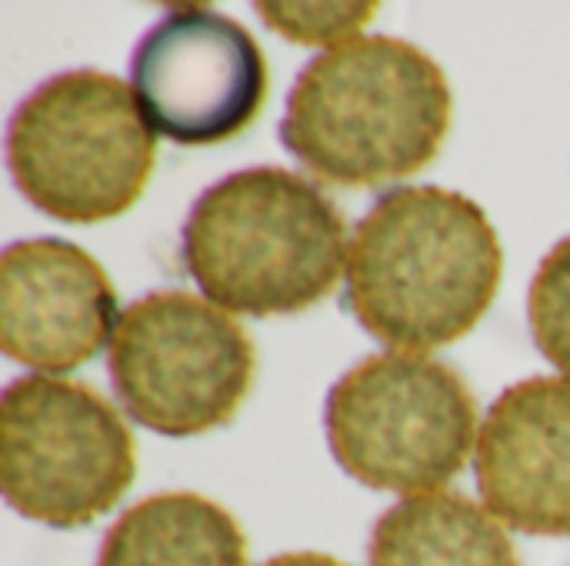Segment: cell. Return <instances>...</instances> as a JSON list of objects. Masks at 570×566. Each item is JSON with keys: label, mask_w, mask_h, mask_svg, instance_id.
<instances>
[{"label": "cell", "mask_w": 570, "mask_h": 566, "mask_svg": "<svg viewBox=\"0 0 570 566\" xmlns=\"http://www.w3.org/2000/svg\"><path fill=\"white\" fill-rule=\"evenodd\" d=\"M501 270L481 203L444 187H394L354 227L344 307L397 354L438 350L478 327Z\"/></svg>", "instance_id": "obj_1"}, {"label": "cell", "mask_w": 570, "mask_h": 566, "mask_svg": "<svg viewBox=\"0 0 570 566\" xmlns=\"http://www.w3.org/2000/svg\"><path fill=\"white\" fill-rule=\"evenodd\" d=\"M444 70L391 33L314 57L287 93L284 147L324 183L381 187L424 170L451 127Z\"/></svg>", "instance_id": "obj_2"}, {"label": "cell", "mask_w": 570, "mask_h": 566, "mask_svg": "<svg viewBox=\"0 0 570 566\" xmlns=\"http://www.w3.org/2000/svg\"><path fill=\"white\" fill-rule=\"evenodd\" d=\"M334 200L284 167H247L207 187L184 224L180 257L200 294L230 314L284 317L324 300L347 264Z\"/></svg>", "instance_id": "obj_3"}, {"label": "cell", "mask_w": 570, "mask_h": 566, "mask_svg": "<svg viewBox=\"0 0 570 566\" xmlns=\"http://www.w3.org/2000/svg\"><path fill=\"white\" fill-rule=\"evenodd\" d=\"M154 153L134 87L104 70L43 80L7 123V170L17 190L60 224L127 214L150 180Z\"/></svg>", "instance_id": "obj_4"}, {"label": "cell", "mask_w": 570, "mask_h": 566, "mask_svg": "<svg viewBox=\"0 0 570 566\" xmlns=\"http://www.w3.org/2000/svg\"><path fill=\"white\" fill-rule=\"evenodd\" d=\"M324 430L357 484L421 497L464 470L478 447V407L448 364L394 350L361 360L331 387Z\"/></svg>", "instance_id": "obj_5"}, {"label": "cell", "mask_w": 570, "mask_h": 566, "mask_svg": "<svg viewBox=\"0 0 570 566\" xmlns=\"http://www.w3.org/2000/svg\"><path fill=\"white\" fill-rule=\"evenodd\" d=\"M134 474V437L100 394L40 374L7 384L0 487L20 517L57 530L90 527L120 504Z\"/></svg>", "instance_id": "obj_6"}, {"label": "cell", "mask_w": 570, "mask_h": 566, "mask_svg": "<svg viewBox=\"0 0 570 566\" xmlns=\"http://www.w3.org/2000/svg\"><path fill=\"white\" fill-rule=\"evenodd\" d=\"M107 367L124 410L180 440L234 420L254 380V347L210 300L157 290L120 314Z\"/></svg>", "instance_id": "obj_7"}, {"label": "cell", "mask_w": 570, "mask_h": 566, "mask_svg": "<svg viewBox=\"0 0 570 566\" xmlns=\"http://www.w3.org/2000/svg\"><path fill=\"white\" fill-rule=\"evenodd\" d=\"M130 87L154 133L210 147L244 133L267 97V60L237 20L184 3L137 40Z\"/></svg>", "instance_id": "obj_8"}, {"label": "cell", "mask_w": 570, "mask_h": 566, "mask_svg": "<svg viewBox=\"0 0 570 566\" xmlns=\"http://www.w3.org/2000/svg\"><path fill=\"white\" fill-rule=\"evenodd\" d=\"M104 267L70 240H17L0 257V347L10 360L70 374L90 364L117 327Z\"/></svg>", "instance_id": "obj_9"}, {"label": "cell", "mask_w": 570, "mask_h": 566, "mask_svg": "<svg viewBox=\"0 0 570 566\" xmlns=\"http://www.w3.org/2000/svg\"><path fill=\"white\" fill-rule=\"evenodd\" d=\"M478 490L518 534L570 537V380L508 387L478 434Z\"/></svg>", "instance_id": "obj_10"}, {"label": "cell", "mask_w": 570, "mask_h": 566, "mask_svg": "<svg viewBox=\"0 0 570 566\" xmlns=\"http://www.w3.org/2000/svg\"><path fill=\"white\" fill-rule=\"evenodd\" d=\"M97 566H247L237 520L197 494H157L107 530Z\"/></svg>", "instance_id": "obj_11"}, {"label": "cell", "mask_w": 570, "mask_h": 566, "mask_svg": "<svg viewBox=\"0 0 570 566\" xmlns=\"http://www.w3.org/2000/svg\"><path fill=\"white\" fill-rule=\"evenodd\" d=\"M371 566H521L491 510L464 494H421L381 514Z\"/></svg>", "instance_id": "obj_12"}, {"label": "cell", "mask_w": 570, "mask_h": 566, "mask_svg": "<svg viewBox=\"0 0 570 566\" xmlns=\"http://www.w3.org/2000/svg\"><path fill=\"white\" fill-rule=\"evenodd\" d=\"M528 320L538 350L570 377V237L541 260L528 294Z\"/></svg>", "instance_id": "obj_13"}, {"label": "cell", "mask_w": 570, "mask_h": 566, "mask_svg": "<svg viewBox=\"0 0 570 566\" xmlns=\"http://www.w3.org/2000/svg\"><path fill=\"white\" fill-rule=\"evenodd\" d=\"M261 20L281 37L307 47L344 43L377 13L374 3H257Z\"/></svg>", "instance_id": "obj_14"}, {"label": "cell", "mask_w": 570, "mask_h": 566, "mask_svg": "<svg viewBox=\"0 0 570 566\" xmlns=\"http://www.w3.org/2000/svg\"><path fill=\"white\" fill-rule=\"evenodd\" d=\"M261 566H347L341 564V560H334V557H324V554H281V557H274V560H267V564Z\"/></svg>", "instance_id": "obj_15"}]
</instances>
